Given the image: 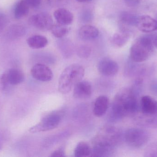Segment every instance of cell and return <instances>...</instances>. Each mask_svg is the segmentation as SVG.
Listing matches in <instances>:
<instances>
[{"label":"cell","instance_id":"obj_18","mask_svg":"<svg viewBox=\"0 0 157 157\" xmlns=\"http://www.w3.org/2000/svg\"><path fill=\"white\" fill-rule=\"evenodd\" d=\"M131 34L126 30H122L121 32L115 33L112 37V44L117 48H121L124 46L129 40Z\"/></svg>","mask_w":157,"mask_h":157},{"label":"cell","instance_id":"obj_23","mask_svg":"<svg viewBox=\"0 0 157 157\" xmlns=\"http://www.w3.org/2000/svg\"><path fill=\"white\" fill-rule=\"evenodd\" d=\"M58 45L63 56L68 58L71 56L73 52V47L70 41L66 39L61 40L59 41Z\"/></svg>","mask_w":157,"mask_h":157},{"label":"cell","instance_id":"obj_19","mask_svg":"<svg viewBox=\"0 0 157 157\" xmlns=\"http://www.w3.org/2000/svg\"><path fill=\"white\" fill-rule=\"evenodd\" d=\"M27 43L32 49H40L47 46L48 40L46 37L42 35H33L27 39Z\"/></svg>","mask_w":157,"mask_h":157},{"label":"cell","instance_id":"obj_7","mask_svg":"<svg viewBox=\"0 0 157 157\" xmlns=\"http://www.w3.org/2000/svg\"><path fill=\"white\" fill-rule=\"evenodd\" d=\"M29 22L30 25L41 30H50L53 26L52 17L46 13L33 15L29 18Z\"/></svg>","mask_w":157,"mask_h":157},{"label":"cell","instance_id":"obj_14","mask_svg":"<svg viewBox=\"0 0 157 157\" xmlns=\"http://www.w3.org/2000/svg\"><path fill=\"white\" fill-rule=\"evenodd\" d=\"M54 18L58 24L69 26L74 20V15L71 11L64 8H60L54 12Z\"/></svg>","mask_w":157,"mask_h":157},{"label":"cell","instance_id":"obj_20","mask_svg":"<svg viewBox=\"0 0 157 157\" xmlns=\"http://www.w3.org/2000/svg\"><path fill=\"white\" fill-rule=\"evenodd\" d=\"M29 6L24 0L19 1L15 6L14 16L16 19H20L28 14Z\"/></svg>","mask_w":157,"mask_h":157},{"label":"cell","instance_id":"obj_27","mask_svg":"<svg viewBox=\"0 0 157 157\" xmlns=\"http://www.w3.org/2000/svg\"><path fill=\"white\" fill-rule=\"evenodd\" d=\"M8 84L6 73L1 75L0 76V92L4 91Z\"/></svg>","mask_w":157,"mask_h":157},{"label":"cell","instance_id":"obj_28","mask_svg":"<svg viewBox=\"0 0 157 157\" xmlns=\"http://www.w3.org/2000/svg\"><path fill=\"white\" fill-rule=\"evenodd\" d=\"M80 18L83 22H90L92 19V14L89 11H83L80 15Z\"/></svg>","mask_w":157,"mask_h":157},{"label":"cell","instance_id":"obj_2","mask_svg":"<svg viewBox=\"0 0 157 157\" xmlns=\"http://www.w3.org/2000/svg\"><path fill=\"white\" fill-rule=\"evenodd\" d=\"M120 131L115 127H110L98 135L93 142L90 156L107 157L114 151L121 139Z\"/></svg>","mask_w":157,"mask_h":157},{"label":"cell","instance_id":"obj_5","mask_svg":"<svg viewBox=\"0 0 157 157\" xmlns=\"http://www.w3.org/2000/svg\"><path fill=\"white\" fill-rule=\"evenodd\" d=\"M150 138L149 133L142 128H132L128 129L124 134L126 143L135 149L141 148L146 145Z\"/></svg>","mask_w":157,"mask_h":157},{"label":"cell","instance_id":"obj_1","mask_svg":"<svg viewBox=\"0 0 157 157\" xmlns=\"http://www.w3.org/2000/svg\"><path fill=\"white\" fill-rule=\"evenodd\" d=\"M139 92L132 88H125L119 91L111 106L110 120L115 122L124 117L134 116L140 108L138 100Z\"/></svg>","mask_w":157,"mask_h":157},{"label":"cell","instance_id":"obj_4","mask_svg":"<svg viewBox=\"0 0 157 157\" xmlns=\"http://www.w3.org/2000/svg\"><path fill=\"white\" fill-rule=\"evenodd\" d=\"M154 39L143 36L134 41L130 49V59L135 62L142 63L150 58L155 49Z\"/></svg>","mask_w":157,"mask_h":157},{"label":"cell","instance_id":"obj_3","mask_svg":"<svg viewBox=\"0 0 157 157\" xmlns=\"http://www.w3.org/2000/svg\"><path fill=\"white\" fill-rule=\"evenodd\" d=\"M85 74V69L80 65L74 64L67 66L59 78V92L62 94L70 93L75 86L82 80Z\"/></svg>","mask_w":157,"mask_h":157},{"label":"cell","instance_id":"obj_37","mask_svg":"<svg viewBox=\"0 0 157 157\" xmlns=\"http://www.w3.org/2000/svg\"></svg>","mask_w":157,"mask_h":157},{"label":"cell","instance_id":"obj_25","mask_svg":"<svg viewBox=\"0 0 157 157\" xmlns=\"http://www.w3.org/2000/svg\"><path fill=\"white\" fill-rule=\"evenodd\" d=\"M25 29L22 26L14 25L8 29V37L10 38L16 39L22 37L25 34Z\"/></svg>","mask_w":157,"mask_h":157},{"label":"cell","instance_id":"obj_13","mask_svg":"<svg viewBox=\"0 0 157 157\" xmlns=\"http://www.w3.org/2000/svg\"><path fill=\"white\" fill-rule=\"evenodd\" d=\"M109 100V98L105 96H101L96 99L94 102L93 112L97 117L103 116L108 111Z\"/></svg>","mask_w":157,"mask_h":157},{"label":"cell","instance_id":"obj_36","mask_svg":"<svg viewBox=\"0 0 157 157\" xmlns=\"http://www.w3.org/2000/svg\"><path fill=\"white\" fill-rule=\"evenodd\" d=\"M1 148H1V145H0V150H1Z\"/></svg>","mask_w":157,"mask_h":157},{"label":"cell","instance_id":"obj_31","mask_svg":"<svg viewBox=\"0 0 157 157\" xmlns=\"http://www.w3.org/2000/svg\"><path fill=\"white\" fill-rule=\"evenodd\" d=\"M126 5L130 7H136L140 3V0H123Z\"/></svg>","mask_w":157,"mask_h":157},{"label":"cell","instance_id":"obj_24","mask_svg":"<svg viewBox=\"0 0 157 157\" xmlns=\"http://www.w3.org/2000/svg\"><path fill=\"white\" fill-rule=\"evenodd\" d=\"M51 30L54 37L61 38L69 33L70 28L67 26L58 24L53 25Z\"/></svg>","mask_w":157,"mask_h":157},{"label":"cell","instance_id":"obj_32","mask_svg":"<svg viewBox=\"0 0 157 157\" xmlns=\"http://www.w3.org/2000/svg\"><path fill=\"white\" fill-rule=\"evenodd\" d=\"M5 17L2 14H0V28L4 26L6 23Z\"/></svg>","mask_w":157,"mask_h":157},{"label":"cell","instance_id":"obj_35","mask_svg":"<svg viewBox=\"0 0 157 157\" xmlns=\"http://www.w3.org/2000/svg\"><path fill=\"white\" fill-rule=\"evenodd\" d=\"M154 45L155 47L157 49V36L154 39Z\"/></svg>","mask_w":157,"mask_h":157},{"label":"cell","instance_id":"obj_12","mask_svg":"<svg viewBox=\"0 0 157 157\" xmlns=\"http://www.w3.org/2000/svg\"><path fill=\"white\" fill-rule=\"evenodd\" d=\"M92 94V87L89 82L86 81L78 82L73 88L75 98L83 99L89 98Z\"/></svg>","mask_w":157,"mask_h":157},{"label":"cell","instance_id":"obj_29","mask_svg":"<svg viewBox=\"0 0 157 157\" xmlns=\"http://www.w3.org/2000/svg\"><path fill=\"white\" fill-rule=\"evenodd\" d=\"M28 5L29 7L36 8L38 7L41 2V0H24Z\"/></svg>","mask_w":157,"mask_h":157},{"label":"cell","instance_id":"obj_6","mask_svg":"<svg viewBox=\"0 0 157 157\" xmlns=\"http://www.w3.org/2000/svg\"><path fill=\"white\" fill-rule=\"evenodd\" d=\"M61 116L59 112H53L44 116L36 125L31 127L29 131L31 133L51 131L57 128L60 122Z\"/></svg>","mask_w":157,"mask_h":157},{"label":"cell","instance_id":"obj_16","mask_svg":"<svg viewBox=\"0 0 157 157\" xmlns=\"http://www.w3.org/2000/svg\"><path fill=\"white\" fill-rule=\"evenodd\" d=\"M99 34L98 29L94 26L86 25L79 29L78 35L83 40H91L98 37Z\"/></svg>","mask_w":157,"mask_h":157},{"label":"cell","instance_id":"obj_33","mask_svg":"<svg viewBox=\"0 0 157 157\" xmlns=\"http://www.w3.org/2000/svg\"><path fill=\"white\" fill-rule=\"evenodd\" d=\"M151 88H152V90L155 93L157 94V83H154V84H152Z\"/></svg>","mask_w":157,"mask_h":157},{"label":"cell","instance_id":"obj_9","mask_svg":"<svg viewBox=\"0 0 157 157\" xmlns=\"http://www.w3.org/2000/svg\"><path fill=\"white\" fill-rule=\"evenodd\" d=\"M99 72L102 75L113 77L116 75L119 72V67L117 63L109 58L101 59L98 65Z\"/></svg>","mask_w":157,"mask_h":157},{"label":"cell","instance_id":"obj_21","mask_svg":"<svg viewBox=\"0 0 157 157\" xmlns=\"http://www.w3.org/2000/svg\"><path fill=\"white\" fill-rule=\"evenodd\" d=\"M91 148L86 142H79L74 150V155L76 157H85L90 156Z\"/></svg>","mask_w":157,"mask_h":157},{"label":"cell","instance_id":"obj_22","mask_svg":"<svg viewBox=\"0 0 157 157\" xmlns=\"http://www.w3.org/2000/svg\"><path fill=\"white\" fill-rule=\"evenodd\" d=\"M138 16L130 12H122L120 15V19L124 25L130 26H136Z\"/></svg>","mask_w":157,"mask_h":157},{"label":"cell","instance_id":"obj_30","mask_svg":"<svg viewBox=\"0 0 157 157\" xmlns=\"http://www.w3.org/2000/svg\"><path fill=\"white\" fill-rule=\"evenodd\" d=\"M52 157L65 156V152L63 148L60 147L53 151L50 156Z\"/></svg>","mask_w":157,"mask_h":157},{"label":"cell","instance_id":"obj_11","mask_svg":"<svg viewBox=\"0 0 157 157\" xmlns=\"http://www.w3.org/2000/svg\"><path fill=\"white\" fill-rule=\"evenodd\" d=\"M139 105L142 113L148 115L157 114V100L152 97L143 96L140 99Z\"/></svg>","mask_w":157,"mask_h":157},{"label":"cell","instance_id":"obj_15","mask_svg":"<svg viewBox=\"0 0 157 157\" xmlns=\"http://www.w3.org/2000/svg\"><path fill=\"white\" fill-rule=\"evenodd\" d=\"M135 121L139 126L147 128H157V114L148 115L142 113L134 115Z\"/></svg>","mask_w":157,"mask_h":157},{"label":"cell","instance_id":"obj_17","mask_svg":"<svg viewBox=\"0 0 157 157\" xmlns=\"http://www.w3.org/2000/svg\"><path fill=\"white\" fill-rule=\"evenodd\" d=\"M8 83L12 85H17L24 82L25 79L24 73L19 69L13 68L6 73Z\"/></svg>","mask_w":157,"mask_h":157},{"label":"cell","instance_id":"obj_26","mask_svg":"<svg viewBox=\"0 0 157 157\" xmlns=\"http://www.w3.org/2000/svg\"><path fill=\"white\" fill-rule=\"evenodd\" d=\"M91 52V48L85 45L79 46L77 50V55L81 58H88L90 55Z\"/></svg>","mask_w":157,"mask_h":157},{"label":"cell","instance_id":"obj_8","mask_svg":"<svg viewBox=\"0 0 157 157\" xmlns=\"http://www.w3.org/2000/svg\"><path fill=\"white\" fill-rule=\"evenodd\" d=\"M30 73L34 79L41 82H49L53 77V73L50 68L43 64L35 65L31 68Z\"/></svg>","mask_w":157,"mask_h":157},{"label":"cell","instance_id":"obj_10","mask_svg":"<svg viewBox=\"0 0 157 157\" xmlns=\"http://www.w3.org/2000/svg\"><path fill=\"white\" fill-rule=\"evenodd\" d=\"M136 27L140 31L150 33L157 29V21L148 15L138 17Z\"/></svg>","mask_w":157,"mask_h":157},{"label":"cell","instance_id":"obj_34","mask_svg":"<svg viewBox=\"0 0 157 157\" xmlns=\"http://www.w3.org/2000/svg\"><path fill=\"white\" fill-rule=\"evenodd\" d=\"M79 2L87 3L92 2V0H76Z\"/></svg>","mask_w":157,"mask_h":157}]
</instances>
